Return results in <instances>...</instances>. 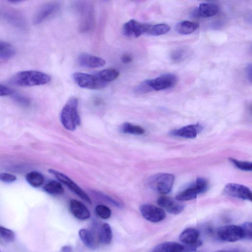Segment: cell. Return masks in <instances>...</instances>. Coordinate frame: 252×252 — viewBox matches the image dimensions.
Wrapping results in <instances>:
<instances>
[{
    "instance_id": "obj_43",
    "label": "cell",
    "mask_w": 252,
    "mask_h": 252,
    "mask_svg": "<svg viewBox=\"0 0 252 252\" xmlns=\"http://www.w3.org/2000/svg\"><path fill=\"white\" fill-rule=\"evenodd\" d=\"M9 2H11V3H19V2H21L22 1V0H9L8 1Z\"/></svg>"
},
{
    "instance_id": "obj_38",
    "label": "cell",
    "mask_w": 252,
    "mask_h": 252,
    "mask_svg": "<svg viewBox=\"0 0 252 252\" xmlns=\"http://www.w3.org/2000/svg\"><path fill=\"white\" fill-rule=\"evenodd\" d=\"M12 95H13L14 98L18 102H20L22 103H27L28 102H29L28 99L27 97H26L24 96H23L22 95L15 94V92Z\"/></svg>"
},
{
    "instance_id": "obj_17",
    "label": "cell",
    "mask_w": 252,
    "mask_h": 252,
    "mask_svg": "<svg viewBox=\"0 0 252 252\" xmlns=\"http://www.w3.org/2000/svg\"><path fill=\"white\" fill-rule=\"evenodd\" d=\"M78 62L80 66L90 68L99 67L105 64V61L102 58L86 53L79 56Z\"/></svg>"
},
{
    "instance_id": "obj_37",
    "label": "cell",
    "mask_w": 252,
    "mask_h": 252,
    "mask_svg": "<svg viewBox=\"0 0 252 252\" xmlns=\"http://www.w3.org/2000/svg\"><path fill=\"white\" fill-rule=\"evenodd\" d=\"M14 92L11 89L0 84V96H8L12 95L14 94Z\"/></svg>"
},
{
    "instance_id": "obj_19",
    "label": "cell",
    "mask_w": 252,
    "mask_h": 252,
    "mask_svg": "<svg viewBox=\"0 0 252 252\" xmlns=\"http://www.w3.org/2000/svg\"><path fill=\"white\" fill-rule=\"evenodd\" d=\"M184 250V246L179 243L167 242L156 246L151 252H182Z\"/></svg>"
},
{
    "instance_id": "obj_40",
    "label": "cell",
    "mask_w": 252,
    "mask_h": 252,
    "mask_svg": "<svg viewBox=\"0 0 252 252\" xmlns=\"http://www.w3.org/2000/svg\"><path fill=\"white\" fill-rule=\"evenodd\" d=\"M246 74L248 79L249 80L250 82L252 81V65L251 64H249L246 69Z\"/></svg>"
},
{
    "instance_id": "obj_4",
    "label": "cell",
    "mask_w": 252,
    "mask_h": 252,
    "mask_svg": "<svg viewBox=\"0 0 252 252\" xmlns=\"http://www.w3.org/2000/svg\"><path fill=\"white\" fill-rule=\"evenodd\" d=\"M174 180L173 174L160 173L152 176L148 180V185L153 190L165 194L171 191Z\"/></svg>"
},
{
    "instance_id": "obj_11",
    "label": "cell",
    "mask_w": 252,
    "mask_h": 252,
    "mask_svg": "<svg viewBox=\"0 0 252 252\" xmlns=\"http://www.w3.org/2000/svg\"><path fill=\"white\" fill-rule=\"evenodd\" d=\"M151 26L131 19L124 25L123 30L127 36L138 37L144 33L148 34Z\"/></svg>"
},
{
    "instance_id": "obj_29",
    "label": "cell",
    "mask_w": 252,
    "mask_h": 252,
    "mask_svg": "<svg viewBox=\"0 0 252 252\" xmlns=\"http://www.w3.org/2000/svg\"><path fill=\"white\" fill-rule=\"evenodd\" d=\"M170 30V27L167 24L162 23L158 24L151 27L148 34L152 35H160L166 33Z\"/></svg>"
},
{
    "instance_id": "obj_14",
    "label": "cell",
    "mask_w": 252,
    "mask_h": 252,
    "mask_svg": "<svg viewBox=\"0 0 252 252\" xmlns=\"http://www.w3.org/2000/svg\"><path fill=\"white\" fill-rule=\"evenodd\" d=\"M157 203L161 208L172 214H180L184 209V206L183 204L165 195L159 196L157 199Z\"/></svg>"
},
{
    "instance_id": "obj_36",
    "label": "cell",
    "mask_w": 252,
    "mask_h": 252,
    "mask_svg": "<svg viewBox=\"0 0 252 252\" xmlns=\"http://www.w3.org/2000/svg\"><path fill=\"white\" fill-rule=\"evenodd\" d=\"M16 180V177L14 175L6 173H0V180L6 183H11Z\"/></svg>"
},
{
    "instance_id": "obj_28",
    "label": "cell",
    "mask_w": 252,
    "mask_h": 252,
    "mask_svg": "<svg viewBox=\"0 0 252 252\" xmlns=\"http://www.w3.org/2000/svg\"><path fill=\"white\" fill-rule=\"evenodd\" d=\"M121 130L125 133L138 135H142L145 133L144 129L141 126L127 122L124 123L121 126Z\"/></svg>"
},
{
    "instance_id": "obj_16",
    "label": "cell",
    "mask_w": 252,
    "mask_h": 252,
    "mask_svg": "<svg viewBox=\"0 0 252 252\" xmlns=\"http://www.w3.org/2000/svg\"><path fill=\"white\" fill-rule=\"evenodd\" d=\"M202 129L203 126L199 124L189 125L171 131L170 134L186 138H193L196 137Z\"/></svg>"
},
{
    "instance_id": "obj_44",
    "label": "cell",
    "mask_w": 252,
    "mask_h": 252,
    "mask_svg": "<svg viewBox=\"0 0 252 252\" xmlns=\"http://www.w3.org/2000/svg\"></svg>"
},
{
    "instance_id": "obj_12",
    "label": "cell",
    "mask_w": 252,
    "mask_h": 252,
    "mask_svg": "<svg viewBox=\"0 0 252 252\" xmlns=\"http://www.w3.org/2000/svg\"><path fill=\"white\" fill-rule=\"evenodd\" d=\"M153 90L160 91L173 87L177 83L178 78L175 74L166 73L153 79H149Z\"/></svg>"
},
{
    "instance_id": "obj_3",
    "label": "cell",
    "mask_w": 252,
    "mask_h": 252,
    "mask_svg": "<svg viewBox=\"0 0 252 252\" xmlns=\"http://www.w3.org/2000/svg\"><path fill=\"white\" fill-rule=\"evenodd\" d=\"M208 188V182L203 178H197L188 187L176 195L179 201H188L195 198L199 194L205 192Z\"/></svg>"
},
{
    "instance_id": "obj_39",
    "label": "cell",
    "mask_w": 252,
    "mask_h": 252,
    "mask_svg": "<svg viewBox=\"0 0 252 252\" xmlns=\"http://www.w3.org/2000/svg\"><path fill=\"white\" fill-rule=\"evenodd\" d=\"M121 61L124 63H128L132 62V58L129 55H124L121 58Z\"/></svg>"
},
{
    "instance_id": "obj_21",
    "label": "cell",
    "mask_w": 252,
    "mask_h": 252,
    "mask_svg": "<svg viewBox=\"0 0 252 252\" xmlns=\"http://www.w3.org/2000/svg\"><path fill=\"white\" fill-rule=\"evenodd\" d=\"M199 27L198 23L189 21H183L177 23L175 30L181 34H189L194 32Z\"/></svg>"
},
{
    "instance_id": "obj_32",
    "label": "cell",
    "mask_w": 252,
    "mask_h": 252,
    "mask_svg": "<svg viewBox=\"0 0 252 252\" xmlns=\"http://www.w3.org/2000/svg\"><path fill=\"white\" fill-rule=\"evenodd\" d=\"M95 212L97 216L102 219H107L111 215V210L107 206L104 205H98L95 208Z\"/></svg>"
},
{
    "instance_id": "obj_18",
    "label": "cell",
    "mask_w": 252,
    "mask_h": 252,
    "mask_svg": "<svg viewBox=\"0 0 252 252\" xmlns=\"http://www.w3.org/2000/svg\"><path fill=\"white\" fill-rule=\"evenodd\" d=\"M69 209L72 214L80 220H86L90 217V212L87 207L78 200H71Z\"/></svg>"
},
{
    "instance_id": "obj_25",
    "label": "cell",
    "mask_w": 252,
    "mask_h": 252,
    "mask_svg": "<svg viewBox=\"0 0 252 252\" xmlns=\"http://www.w3.org/2000/svg\"><path fill=\"white\" fill-rule=\"evenodd\" d=\"M16 54L14 47L7 42L0 41V59L7 60L12 58Z\"/></svg>"
},
{
    "instance_id": "obj_30",
    "label": "cell",
    "mask_w": 252,
    "mask_h": 252,
    "mask_svg": "<svg viewBox=\"0 0 252 252\" xmlns=\"http://www.w3.org/2000/svg\"><path fill=\"white\" fill-rule=\"evenodd\" d=\"M229 160L237 168L244 171H252V163L248 161L239 160L237 159L230 158Z\"/></svg>"
},
{
    "instance_id": "obj_20",
    "label": "cell",
    "mask_w": 252,
    "mask_h": 252,
    "mask_svg": "<svg viewBox=\"0 0 252 252\" xmlns=\"http://www.w3.org/2000/svg\"><path fill=\"white\" fill-rule=\"evenodd\" d=\"M198 17L208 18L216 15L219 10L218 6L214 3L204 2L197 8Z\"/></svg>"
},
{
    "instance_id": "obj_42",
    "label": "cell",
    "mask_w": 252,
    "mask_h": 252,
    "mask_svg": "<svg viewBox=\"0 0 252 252\" xmlns=\"http://www.w3.org/2000/svg\"><path fill=\"white\" fill-rule=\"evenodd\" d=\"M213 252H239L237 250H220Z\"/></svg>"
},
{
    "instance_id": "obj_26",
    "label": "cell",
    "mask_w": 252,
    "mask_h": 252,
    "mask_svg": "<svg viewBox=\"0 0 252 252\" xmlns=\"http://www.w3.org/2000/svg\"><path fill=\"white\" fill-rule=\"evenodd\" d=\"M26 179L30 185L35 188L40 187L44 182L43 176L37 171H32L28 173Z\"/></svg>"
},
{
    "instance_id": "obj_22",
    "label": "cell",
    "mask_w": 252,
    "mask_h": 252,
    "mask_svg": "<svg viewBox=\"0 0 252 252\" xmlns=\"http://www.w3.org/2000/svg\"><path fill=\"white\" fill-rule=\"evenodd\" d=\"M78 234L81 240L87 248L91 249L96 248L95 237L91 230L82 228L80 229Z\"/></svg>"
},
{
    "instance_id": "obj_10",
    "label": "cell",
    "mask_w": 252,
    "mask_h": 252,
    "mask_svg": "<svg viewBox=\"0 0 252 252\" xmlns=\"http://www.w3.org/2000/svg\"><path fill=\"white\" fill-rule=\"evenodd\" d=\"M60 4L57 2H51L42 5L36 12L33 19V23L39 24L56 14L60 10Z\"/></svg>"
},
{
    "instance_id": "obj_5",
    "label": "cell",
    "mask_w": 252,
    "mask_h": 252,
    "mask_svg": "<svg viewBox=\"0 0 252 252\" xmlns=\"http://www.w3.org/2000/svg\"><path fill=\"white\" fill-rule=\"evenodd\" d=\"M73 77L76 84L81 88L99 90L104 88L107 83L100 80L95 74L75 72Z\"/></svg>"
},
{
    "instance_id": "obj_34",
    "label": "cell",
    "mask_w": 252,
    "mask_h": 252,
    "mask_svg": "<svg viewBox=\"0 0 252 252\" xmlns=\"http://www.w3.org/2000/svg\"><path fill=\"white\" fill-rule=\"evenodd\" d=\"M135 92L138 94H145L153 91L151 88L149 80H146L141 82L135 88Z\"/></svg>"
},
{
    "instance_id": "obj_33",
    "label": "cell",
    "mask_w": 252,
    "mask_h": 252,
    "mask_svg": "<svg viewBox=\"0 0 252 252\" xmlns=\"http://www.w3.org/2000/svg\"><path fill=\"white\" fill-rule=\"evenodd\" d=\"M187 55V52L184 48H179L173 51L171 54V60L178 63L183 60Z\"/></svg>"
},
{
    "instance_id": "obj_2",
    "label": "cell",
    "mask_w": 252,
    "mask_h": 252,
    "mask_svg": "<svg viewBox=\"0 0 252 252\" xmlns=\"http://www.w3.org/2000/svg\"><path fill=\"white\" fill-rule=\"evenodd\" d=\"M78 104L77 98L72 97L67 100L61 111L62 124L65 129L70 131L74 130L81 123Z\"/></svg>"
},
{
    "instance_id": "obj_35",
    "label": "cell",
    "mask_w": 252,
    "mask_h": 252,
    "mask_svg": "<svg viewBox=\"0 0 252 252\" xmlns=\"http://www.w3.org/2000/svg\"><path fill=\"white\" fill-rule=\"evenodd\" d=\"M243 231V239L251 240L252 238V224L247 221L240 225Z\"/></svg>"
},
{
    "instance_id": "obj_9",
    "label": "cell",
    "mask_w": 252,
    "mask_h": 252,
    "mask_svg": "<svg viewBox=\"0 0 252 252\" xmlns=\"http://www.w3.org/2000/svg\"><path fill=\"white\" fill-rule=\"evenodd\" d=\"M139 209L143 217L151 222L157 223L162 221L166 218L165 211L154 205L143 204Z\"/></svg>"
},
{
    "instance_id": "obj_24",
    "label": "cell",
    "mask_w": 252,
    "mask_h": 252,
    "mask_svg": "<svg viewBox=\"0 0 252 252\" xmlns=\"http://www.w3.org/2000/svg\"><path fill=\"white\" fill-rule=\"evenodd\" d=\"M112 231L110 225L104 223L101 225L98 235V240L104 245L109 244L112 239Z\"/></svg>"
},
{
    "instance_id": "obj_27",
    "label": "cell",
    "mask_w": 252,
    "mask_h": 252,
    "mask_svg": "<svg viewBox=\"0 0 252 252\" xmlns=\"http://www.w3.org/2000/svg\"><path fill=\"white\" fill-rule=\"evenodd\" d=\"M44 190L48 193L52 195H60L64 192L62 185L55 181H50L45 184Z\"/></svg>"
},
{
    "instance_id": "obj_13",
    "label": "cell",
    "mask_w": 252,
    "mask_h": 252,
    "mask_svg": "<svg viewBox=\"0 0 252 252\" xmlns=\"http://www.w3.org/2000/svg\"><path fill=\"white\" fill-rule=\"evenodd\" d=\"M225 193L231 196L252 201V191L247 186L236 183H229L224 189Z\"/></svg>"
},
{
    "instance_id": "obj_23",
    "label": "cell",
    "mask_w": 252,
    "mask_h": 252,
    "mask_svg": "<svg viewBox=\"0 0 252 252\" xmlns=\"http://www.w3.org/2000/svg\"><path fill=\"white\" fill-rule=\"evenodd\" d=\"M119 74V72L114 68L105 69L95 74L100 80L107 84L117 79Z\"/></svg>"
},
{
    "instance_id": "obj_41",
    "label": "cell",
    "mask_w": 252,
    "mask_h": 252,
    "mask_svg": "<svg viewBox=\"0 0 252 252\" xmlns=\"http://www.w3.org/2000/svg\"><path fill=\"white\" fill-rule=\"evenodd\" d=\"M61 252H72V248L68 245H65L63 246L61 248Z\"/></svg>"
},
{
    "instance_id": "obj_1",
    "label": "cell",
    "mask_w": 252,
    "mask_h": 252,
    "mask_svg": "<svg viewBox=\"0 0 252 252\" xmlns=\"http://www.w3.org/2000/svg\"><path fill=\"white\" fill-rule=\"evenodd\" d=\"M51 76L44 72L37 70H25L15 74L10 79V83L22 87L40 86L48 84Z\"/></svg>"
},
{
    "instance_id": "obj_8",
    "label": "cell",
    "mask_w": 252,
    "mask_h": 252,
    "mask_svg": "<svg viewBox=\"0 0 252 252\" xmlns=\"http://www.w3.org/2000/svg\"><path fill=\"white\" fill-rule=\"evenodd\" d=\"M49 172L53 174L61 182L65 185L80 198L89 204L91 200L88 194L73 181L65 174L54 169H49Z\"/></svg>"
},
{
    "instance_id": "obj_15",
    "label": "cell",
    "mask_w": 252,
    "mask_h": 252,
    "mask_svg": "<svg viewBox=\"0 0 252 252\" xmlns=\"http://www.w3.org/2000/svg\"><path fill=\"white\" fill-rule=\"evenodd\" d=\"M199 231L193 228L185 229L179 236V240L184 244L189 245L191 248L199 247L201 242L199 240Z\"/></svg>"
},
{
    "instance_id": "obj_7",
    "label": "cell",
    "mask_w": 252,
    "mask_h": 252,
    "mask_svg": "<svg viewBox=\"0 0 252 252\" xmlns=\"http://www.w3.org/2000/svg\"><path fill=\"white\" fill-rule=\"evenodd\" d=\"M79 12L81 16L79 29L82 32H88L94 27V18L93 9L88 3H79Z\"/></svg>"
},
{
    "instance_id": "obj_6",
    "label": "cell",
    "mask_w": 252,
    "mask_h": 252,
    "mask_svg": "<svg viewBox=\"0 0 252 252\" xmlns=\"http://www.w3.org/2000/svg\"><path fill=\"white\" fill-rule=\"evenodd\" d=\"M217 235L223 241L234 242L243 239L244 235L241 226L227 225L220 227Z\"/></svg>"
},
{
    "instance_id": "obj_31",
    "label": "cell",
    "mask_w": 252,
    "mask_h": 252,
    "mask_svg": "<svg viewBox=\"0 0 252 252\" xmlns=\"http://www.w3.org/2000/svg\"><path fill=\"white\" fill-rule=\"evenodd\" d=\"M15 238L14 232L10 229L0 226V239L5 242L13 241Z\"/></svg>"
}]
</instances>
